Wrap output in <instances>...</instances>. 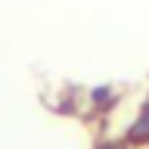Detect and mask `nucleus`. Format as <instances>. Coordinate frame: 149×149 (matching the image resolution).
<instances>
[{
    "mask_svg": "<svg viewBox=\"0 0 149 149\" xmlns=\"http://www.w3.org/2000/svg\"><path fill=\"white\" fill-rule=\"evenodd\" d=\"M100 149H118V146H112V143H106V146H100Z\"/></svg>",
    "mask_w": 149,
    "mask_h": 149,
    "instance_id": "7ed1b4c3",
    "label": "nucleus"
},
{
    "mask_svg": "<svg viewBox=\"0 0 149 149\" xmlns=\"http://www.w3.org/2000/svg\"><path fill=\"white\" fill-rule=\"evenodd\" d=\"M93 102H96V106H109L112 102V90L109 87H96V90H93Z\"/></svg>",
    "mask_w": 149,
    "mask_h": 149,
    "instance_id": "f03ea898",
    "label": "nucleus"
},
{
    "mask_svg": "<svg viewBox=\"0 0 149 149\" xmlns=\"http://www.w3.org/2000/svg\"><path fill=\"white\" fill-rule=\"evenodd\" d=\"M127 140H130V143H149V100L143 102V109H140L137 121L130 124Z\"/></svg>",
    "mask_w": 149,
    "mask_h": 149,
    "instance_id": "f257e3e1",
    "label": "nucleus"
}]
</instances>
